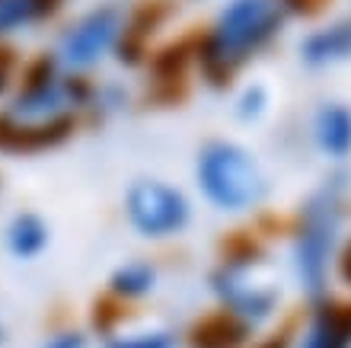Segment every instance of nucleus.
<instances>
[{
    "label": "nucleus",
    "instance_id": "nucleus-1",
    "mask_svg": "<svg viewBox=\"0 0 351 348\" xmlns=\"http://www.w3.org/2000/svg\"><path fill=\"white\" fill-rule=\"evenodd\" d=\"M287 16L285 0H230L195 48L204 80L214 86L230 83L233 73L281 32Z\"/></svg>",
    "mask_w": 351,
    "mask_h": 348
},
{
    "label": "nucleus",
    "instance_id": "nucleus-2",
    "mask_svg": "<svg viewBox=\"0 0 351 348\" xmlns=\"http://www.w3.org/2000/svg\"><path fill=\"white\" fill-rule=\"evenodd\" d=\"M195 183L217 211H250L265 202L268 179L256 156L237 141H208L195 156Z\"/></svg>",
    "mask_w": 351,
    "mask_h": 348
},
{
    "label": "nucleus",
    "instance_id": "nucleus-3",
    "mask_svg": "<svg viewBox=\"0 0 351 348\" xmlns=\"http://www.w3.org/2000/svg\"><path fill=\"white\" fill-rule=\"evenodd\" d=\"M342 227V183H326L300 211V227L294 240V268L297 278L310 294L326 288L332 249Z\"/></svg>",
    "mask_w": 351,
    "mask_h": 348
},
{
    "label": "nucleus",
    "instance_id": "nucleus-4",
    "mask_svg": "<svg viewBox=\"0 0 351 348\" xmlns=\"http://www.w3.org/2000/svg\"><path fill=\"white\" fill-rule=\"evenodd\" d=\"M121 32H125V13L119 7L112 3L93 7L64 26V32L58 36L55 58L67 73H86L99 61L115 55Z\"/></svg>",
    "mask_w": 351,
    "mask_h": 348
},
{
    "label": "nucleus",
    "instance_id": "nucleus-5",
    "mask_svg": "<svg viewBox=\"0 0 351 348\" xmlns=\"http://www.w3.org/2000/svg\"><path fill=\"white\" fill-rule=\"evenodd\" d=\"M125 218L131 230L147 240H167L189 227L192 202L182 189L163 179H138L125 192Z\"/></svg>",
    "mask_w": 351,
    "mask_h": 348
},
{
    "label": "nucleus",
    "instance_id": "nucleus-6",
    "mask_svg": "<svg viewBox=\"0 0 351 348\" xmlns=\"http://www.w3.org/2000/svg\"><path fill=\"white\" fill-rule=\"evenodd\" d=\"M256 266L259 262L252 259V253L227 256L217 266V272L211 275V288L221 297L223 310L233 313L246 326H256V323L268 320L278 303V291L256 275Z\"/></svg>",
    "mask_w": 351,
    "mask_h": 348
},
{
    "label": "nucleus",
    "instance_id": "nucleus-7",
    "mask_svg": "<svg viewBox=\"0 0 351 348\" xmlns=\"http://www.w3.org/2000/svg\"><path fill=\"white\" fill-rule=\"evenodd\" d=\"M77 128V119H64L55 125H16L0 112V150L3 154H42L61 147Z\"/></svg>",
    "mask_w": 351,
    "mask_h": 348
},
{
    "label": "nucleus",
    "instance_id": "nucleus-8",
    "mask_svg": "<svg viewBox=\"0 0 351 348\" xmlns=\"http://www.w3.org/2000/svg\"><path fill=\"white\" fill-rule=\"evenodd\" d=\"M48 240H51V227L36 211H16L3 227V246L16 259H38L45 253Z\"/></svg>",
    "mask_w": 351,
    "mask_h": 348
},
{
    "label": "nucleus",
    "instance_id": "nucleus-9",
    "mask_svg": "<svg viewBox=\"0 0 351 348\" xmlns=\"http://www.w3.org/2000/svg\"><path fill=\"white\" fill-rule=\"evenodd\" d=\"M313 138L326 156L345 160L351 154V109L345 102H323L316 109Z\"/></svg>",
    "mask_w": 351,
    "mask_h": 348
},
{
    "label": "nucleus",
    "instance_id": "nucleus-10",
    "mask_svg": "<svg viewBox=\"0 0 351 348\" xmlns=\"http://www.w3.org/2000/svg\"><path fill=\"white\" fill-rule=\"evenodd\" d=\"M64 0H0V42L55 19Z\"/></svg>",
    "mask_w": 351,
    "mask_h": 348
},
{
    "label": "nucleus",
    "instance_id": "nucleus-11",
    "mask_svg": "<svg viewBox=\"0 0 351 348\" xmlns=\"http://www.w3.org/2000/svg\"><path fill=\"white\" fill-rule=\"evenodd\" d=\"M300 348H351V307L348 303L319 307Z\"/></svg>",
    "mask_w": 351,
    "mask_h": 348
},
{
    "label": "nucleus",
    "instance_id": "nucleus-12",
    "mask_svg": "<svg viewBox=\"0 0 351 348\" xmlns=\"http://www.w3.org/2000/svg\"><path fill=\"white\" fill-rule=\"evenodd\" d=\"M306 65L323 67V65H335L351 58V19L335 23L329 29H316L313 36H306V42L300 45Z\"/></svg>",
    "mask_w": 351,
    "mask_h": 348
},
{
    "label": "nucleus",
    "instance_id": "nucleus-13",
    "mask_svg": "<svg viewBox=\"0 0 351 348\" xmlns=\"http://www.w3.org/2000/svg\"><path fill=\"white\" fill-rule=\"evenodd\" d=\"M250 329L252 326H246L227 310L211 313L192 329V348H240Z\"/></svg>",
    "mask_w": 351,
    "mask_h": 348
},
{
    "label": "nucleus",
    "instance_id": "nucleus-14",
    "mask_svg": "<svg viewBox=\"0 0 351 348\" xmlns=\"http://www.w3.org/2000/svg\"><path fill=\"white\" fill-rule=\"evenodd\" d=\"M157 288V268L147 259H131L121 262L109 278V294L115 301H141Z\"/></svg>",
    "mask_w": 351,
    "mask_h": 348
},
{
    "label": "nucleus",
    "instance_id": "nucleus-15",
    "mask_svg": "<svg viewBox=\"0 0 351 348\" xmlns=\"http://www.w3.org/2000/svg\"><path fill=\"white\" fill-rule=\"evenodd\" d=\"M195 48H189L185 42H179V45H167L160 55H154V61H150V71H154V77H157V83H179L185 77V65L192 61Z\"/></svg>",
    "mask_w": 351,
    "mask_h": 348
},
{
    "label": "nucleus",
    "instance_id": "nucleus-16",
    "mask_svg": "<svg viewBox=\"0 0 351 348\" xmlns=\"http://www.w3.org/2000/svg\"><path fill=\"white\" fill-rule=\"evenodd\" d=\"M106 348H176V336L167 329L125 332V336H112Z\"/></svg>",
    "mask_w": 351,
    "mask_h": 348
},
{
    "label": "nucleus",
    "instance_id": "nucleus-17",
    "mask_svg": "<svg viewBox=\"0 0 351 348\" xmlns=\"http://www.w3.org/2000/svg\"><path fill=\"white\" fill-rule=\"evenodd\" d=\"M19 67H23V61H19L16 48H13V45H3V42H0V100H7L10 93L16 90Z\"/></svg>",
    "mask_w": 351,
    "mask_h": 348
},
{
    "label": "nucleus",
    "instance_id": "nucleus-18",
    "mask_svg": "<svg viewBox=\"0 0 351 348\" xmlns=\"http://www.w3.org/2000/svg\"><path fill=\"white\" fill-rule=\"evenodd\" d=\"M265 106H268L265 86L252 83V86H246V90L240 93V100H237V115H240L243 121H252V119H259L262 112H265Z\"/></svg>",
    "mask_w": 351,
    "mask_h": 348
},
{
    "label": "nucleus",
    "instance_id": "nucleus-19",
    "mask_svg": "<svg viewBox=\"0 0 351 348\" xmlns=\"http://www.w3.org/2000/svg\"><path fill=\"white\" fill-rule=\"evenodd\" d=\"M42 348H86V336L80 329H61L51 339H45Z\"/></svg>",
    "mask_w": 351,
    "mask_h": 348
},
{
    "label": "nucleus",
    "instance_id": "nucleus-20",
    "mask_svg": "<svg viewBox=\"0 0 351 348\" xmlns=\"http://www.w3.org/2000/svg\"><path fill=\"white\" fill-rule=\"evenodd\" d=\"M342 275H345V281L351 284V243H348V249H345V256H342Z\"/></svg>",
    "mask_w": 351,
    "mask_h": 348
},
{
    "label": "nucleus",
    "instance_id": "nucleus-21",
    "mask_svg": "<svg viewBox=\"0 0 351 348\" xmlns=\"http://www.w3.org/2000/svg\"><path fill=\"white\" fill-rule=\"evenodd\" d=\"M3 342H7V326L0 323V345H3Z\"/></svg>",
    "mask_w": 351,
    "mask_h": 348
}]
</instances>
